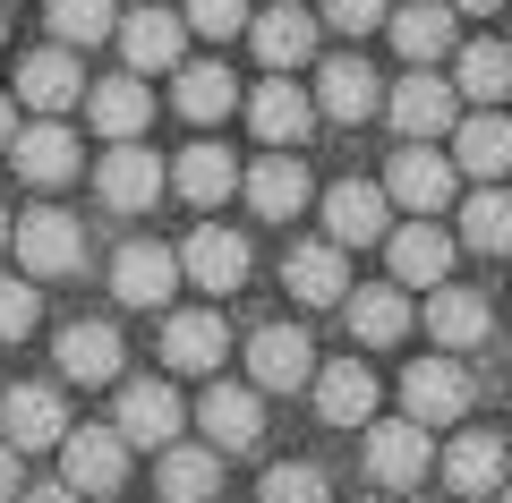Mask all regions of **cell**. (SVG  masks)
Returning a JSON list of instances; mask_svg holds the SVG:
<instances>
[{
	"label": "cell",
	"mask_w": 512,
	"mask_h": 503,
	"mask_svg": "<svg viewBox=\"0 0 512 503\" xmlns=\"http://www.w3.org/2000/svg\"><path fill=\"white\" fill-rule=\"evenodd\" d=\"M384 120L402 128L410 145H436L444 128H461V86L436 69H410L402 86H384Z\"/></svg>",
	"instance_id": "1"
},
{
	"label": "cell",
	"mask_w": 512,
	"mask_h": 503,
	"mask_svg": "<svg viewBox=\"0 0 512 503\" xmlns=\"http://www.w3.org/2000/svg\"><path fill=\"white\" fill-rule=\"evenodd\" d=\"M9 248H18L26 282H60V273L86 265V231H77V214H60V205H35V214H18Z\"/></svg>",
	"instance_id": "2"
},
{
	"label": "cell",
	"mask_w": 512,
	"mask_h": 503,
	"mask_svg": "<svg viewBox=\"0 0 512 503\" xmlns=\"http://www.w3.org/2000/svg\"><path fill=\"white\" fill-rule=\"evenodd\" d=\"M461 410H470V367H461L453 350L402 367V418H419V427H453Z\"/></svg>",
	"instance_id": "3"
},
{
	"label": "cell",
	"mask_w": 512,
	"mask_h": 503,
	"mask_svg": "<svg viewBox=\"0 0 512 503\" xmlns=\"http://www.w3.org/2000/svg\"><path fill=\"white\" fill-rule=\"evenodd\" d=\"M384 197L436 222L444 205L461 197V162H453V154H436V145H402V154H393V171H384Z\"/></svg>",
	"instance_id": "4"
},
{
	"label": "cell",
	"mask_w": 512,
	"mask_h": 503,
	"mask_svg": "<svg viewBox=\"0 0 512 503\" xmlns=\"http://www.w3.org/2000/svg\"><path fill=\"white\" fill-rule=\"evenodd\" d=\"M128 478V435L120 427H69L60 435V486L77 495H120Z\"/></svg>",
	"instance_id": "5"
},
{
	"label": "cell",
	"mask_w": 512,
	"mask_h": 503,
	"mask_svg": "<svg viewBox=\"0 0 512 503\" xmlns=\"http://www.w3.org/2000/svg\"><path fill=\"white\" fill-rule=\"evenodd\" d=\"M325 239L333 248H376V239H393V197H384V180L325 188Z\"/></svg>",
	"instance_id": "6"
},
{
	"label": "cell",
	"mask_w": 512,
	"mask_h": 503,
	"mask_svg": "<svg viewBox=\"0 0 512 503\" xmlns=\"http://www.w3.org/2000/svg\"><path fill=\"white\" fill-rule=\"evenodd\" d=\"M248 384H256V393H299V384H316L308 324H265V333L248 342Z\"/></svg>",
	"instance_id": "7"
},
{
	"label": "cell",
	"mask_w": 512,
	"mask_h": 503,
	"mask_svg": "<svg viewBox=\"0 0 512 503\" xmlns=\"http://www.w3.org/2000/svg\"><path fill=\"white\" fill-rule=\"evenodd\" d=\"M60 435H69V401H60L52 384H9V393H0V444L60 452Z\"/></svg>",
	"instance_id": "8"
},
{
	"label": "cell",
	"mask_w": 512,
	"mask_h": 503,
	"mask_svg": "<svg viewBox=\"0 0 512 503\" xmlns=\"http://www.w3.org/2000/svg\"><path fill=\"white\" fill-rule=\"evenodd\" d=\"M94 188H103V205H111V214H146V205L171 188V162H154L146 145L128 137V145H111V154L94 162Z\"/></svg>",
	"instance_id": "9"
},
{
	"label": "cell",
	"mask_w": 512,
	"mask_h": 503,
	"mask_svg": "<svg viewBox=\"0 0 512 503\" xmlns=\"http://www.w3.org/2000/svg\"><path fill=\"white\" fill-rule=\"evenodd\" d=\"M384 256H393V282H402V290H444V273H453L461 239H453V231H436L427 214H410L402 231L384 239Z\"/></svg>",
	"instance_id": "10"
},
{
	"label": "cell",
	"mask_w": 512,
	"mask_h": 503,
	"mask_svg": "<svg viewBox=\"0 0 512 503\" xmlns=\"http://www.w3.org/2000/svg\"><path fill=\"white\" fill-rule=\"evenodd\" d=\"M171 290H180V248H163V239H128V248L111 256V299H120V307H163Z\"/></svg>",
	"instance_id": "11"
},
{
	"label": "cell",
	"mask_w": 512,
	"mask_h": 503,
	"mask_svg": "<svg viewBox=\"0 0 512 503\" xmlns=\"http://www.w3.org/2000/svg\"><path fill=\"white\" fill-rule=\"evenodd\" d=\"M120 60L137 77H154V69H180L188 60V18H171V9H154V0H137L120 18Z\"/></svg>",
	"instance_id": "12"
},
{
	"label": "cell",
	"mask_w": 512,
	"mask_h": 503,
	"mask_svg": "<svg viewBox=\"0 0 512 503\" xmlns=\"http://www.w3.org/2000/svg\"><path fill=\"white\" fill-rule=\"evenodd\" d=\"M316 120H325V111H316V94H299L291 77H265V86L248 94V128L274 145V154H299V137H308Z\"/></svg>",
	"instance_id": "13"
},
{
	"label": "cell",
	"mask_w": 512,
	"mask_h": 503,
	"mask_svg": "<svg viewBox=\"0 0 512 503\" xmlns=\"http://www.w3.org/2000/svg\"><path fill=\"white\" fill-rule=\"evenodd\" d=\"M197 427H205V444H214V452L265 444V393H256V384H214V393L197 401Z\"/></svg>",
	"instance_id": "14"
},
{
	"label": "cell",
	"mask_w": 512,
	"mask_h": 503,
	"mask_svg": "<svg viewBox=\"0 0 512 503\" xmlns=\"http://www.w3.org/2000/svg\"><path fill=\"white\" fill-rule=\"evenodd\" d=\"M18 103L43 111V120H60L69 103H86V69H77L69 43H52V52H26V60H18Z\"/></svg>",
	"instance_id": "15"
},
{
	"label": "cell",
	"mask_w": 512,
	"mask_h": 503,
	"mask_svg": "<svg viewBox=\"0 0 512 503\" xmlns=\"http://www.w3.org/2000/svg\"><path fill=\"white\" fill-rule=\"evenodd\" d=\"M453 26H461L453 0H410V9H393V18H384V35H393V52H402L410 69H436L444 52H461Z\"/></svg>",
	"instance_id": "16"
},
{
	"label": "cell",
	"mask_w": 512,
	"mask_h": 503,
	"mask_svg": "<svg viewBox=\"0 0 512 503\" xmlns=\"http://www.w3.org/2000/svg\"><path fill=\"white\" fill-rule=\"evenodd\" d=\"M248 239H239V231H222V222H197V231H188V248H180V273H188V282H197V290H214V299H222V290H239V282H248Z\"/></svg>",
	"instance_id": "17"
},
{
	"label": "cell",
	"mask_w": 512,
	"mask_h": 503,
	"mask_svg": "<svg viewBox=\"0 0 512 503\" xmlns=\"http://www.w3.org/2000/svg\"><path fill=\"white\" fill-rule=\"evenodd\" d=\"M180 427H188V410H180V393H171V384H154V376L120 384V435H128V444L163 452V444H180Z\"/></svg>",
	"instance_id": "18"
},
{
	"label": "cell",
	"mask_w": 512,
	"mask_h": 503,
	"mask_svg": "<svg viewBox=\"0 0 512 503\" xmlns=\"http://www.w3.org/2000/svg\"><path fill=\"white\" fill-rule=\"evenodd\" d=\"M316 111H325V120H376L384 111V86H376V69H367L359 52H333L325 69H316Z\"/></svg>",
	"instance_id": "19"
},
{
	"label": "cell",
	"mask_w": 512,
	"mask_h": 503,
	"mask_svg": "<svg viewBox=\"0 0 512 503\" xmlns=\"http://www.w3.org/2000/svg\"><path fill=\"white\" fill-rule=\"evenodd\" d=\"M427 427L419 418H384V427H367V478L376 486H419L427 478Z\"/></svg>",
	"instance_id": "20"
},
{
	"label": "cell",
	"mask_w": 512,
	"mask_h": 503,
	"mask_svg": "<svg viewBox=\"0 0 512 503\" xmlns=\"http://www.w3.org/2000/svg\"><path fill=\"white\" fill-rule=\"evenodd\" d=\"M248 43H256V60L274 77H291L299 60H316V18L299 9V0H274L265 18H248Z\"/></svg>",
	"instance_id": "21"
},
{
	"label": "cell",
	"mask_w": 512,
	"mask_h": 503,
	"mask_svg": "<svg viewBox=\"0 0 512 503\" xmlns=\"http://www.w3.org/2000/svg\"><path fill=\"white\" fill-rule=\"evenodd\" d=\"M222 350H231V333H222L214 307H180V316L163 324V367H180V376H214Z\"/></svg>",
	"instance_id": "22"
},
{
	"label": "cell",
	"mask_w": 512,
	"mask_h": 503,
	"mask_svg": "<svg viewBox=\"0 0 512 503\" xmlns=\"http://www.w3.org/2000/svg\"><path fill=\"white\" fill-rule=\"evenodd\" d=\"M376 393L384 384L367 376V359L316 367V418H325V427H367V418H376Z\"/></svg>",
	"instance_id": "23"
},
{
	"label": "cell",
	"mask_w": 512,
	"mask_h": 503,
	"mask_svg": "<svg viewBox=\"0 0 512 503\" xmlns=\"http://www.w3.org/2000/svg\"><path fill=\"white\" fill-rule=\"evenodd\" d=\"M171 103H180V120L214 128V120L239 111V77L222 69V60H180V69H171Z\"/></svg>",
	"instance_id": "24"
},
{
	"label": "cell",
	"mask_w": 512,
	"mask_h": 503,
	"mask_svg": "<svg viewBox=\"0 0 512 503\" xmlns=\"http://www.w3.org/2000/svg\"><path fill=\"white\" fill-rule=\"evenodd\" d=\"M9 162H18V180H35V188H60V180H77V137L60 120H35V128H18L9 137Z\"/></svg>",
	"instance_id": "25"
},
{
	"label": "cell",
	"mask_w": 512,
	"mask_h": 503,
	"mask_svg": "<svg viewBox=\"0 0 512 503\" xmlns=\"http://www.w3.org/2000/svg\"><path fill=\"white\" fill-rule=\"evenodd\" d=\"M282 282H291L299 307H342V299H350V256L333 248V239H308V248H291Z\"/></svg>",
	"instance_id": "26"
},
{
	"label": "cell",
	"mask_w": 512,
	"mask_h": 503,
	"mask_svg": "<svg viewBox=\"0 0 512 503\" xmlns=\"http://www.w3.org/2000/svg\"><path fill=\"white\" fill-rule=\"evenodd\" d=\"M86 120L103 128L111 145L146 137V120H154V94H146V77L128 69V77H103V86H86Z\"/></svg>",
	"instance_id": "27"
},
{
	"label": "cell",
	"mask_w": 512,
	"mask_h": 503,
	"mask_svg": "<svg viewBox=\"0 0 512 503\" xmlns=\"http://www.w3.org/2000/svg\"><path fill=\"white\" fill-rule=\"evenodd\" d=\"M453 162L470 171V180H504L512 171V120L504 111H461V128H453Z\"/></svg>",
	"instance_id": "28"
},
{
	"label": "cell",
	"mask_w": 512,
	"mask_h": 503,
	"mask_svg": "<svg viewBox=\"0 0 512 503\" xmlns=\"http://www.w3.org/2000/svg\"><path fill=\"white\" fill-rule=\"evenodd\" d=\"M239 188H248V205H256L265 222H291L299 205L316 197V180H308V162H299V154H265V162H256V171H248Z\"/></svg>",
	"instance_id": "29"
},
{
	"label": "cell",
	"mask_w": 512,
	"mask_h": 503,
	"mask_svg": "<svg viewBox=\"0 0 512 503\" xmlns=\"http://www.w3.org/2000/svg\"><path fill=\"white\" fill-rule=\"evenodd\" d=\"M60 376H69V384H111V376H120V324L77 316L69 333H60Z\"/></svg>",
	"instance_id": "30"
},
{
	"label": "cell",
	"mask_w": 512,
	"mask_h": 503,
	"mask_svg": "<svg viewBox=\"0 0 512 503\" xmlns=\"http://www.w3.org/2000/svg\"><path fill=\"white\" fill-rule=\"evenodd\" d=\"M436 469L453 478V495H495V486H504V435L461 427V435H453V452H444Z\"/></svg>",
	"instance_id": "31"
},
{
	"label": "cell",
	"mask_w": 512,
	"mask_h": 503,
	"mask_svg": "<svg viewBox=\"0 0 512 503\" xmlns=\"http://www.w3.org/2000/svg\"><path fill=\"white\" fill-rule=\"evenodd\" d=\"M453 86H461V103H478V111H504V94H512V43H461V60H453Z\"/></svg>",
	"instance_id": "32"
},
{
	"label": "cell",
	"mask_w": 512,
	"mask_h": 503,
	"mask_svg": "<svg viewBox=\"0 0 512 503\" xmlns=\"http://www.w3.org/2000/svg\"><path fill=\"white\" fill-rule=\"evenodd\" d=\"M350 342L359 350H393L410 333V299H402V282H384V290H350Z\"/></svg>",
	"instance_id": "33"
},
{
	"label": "cell",
	"mask_w": 512,
	"mask_h": 503,
	"mask_svg": "<svg viewBox=\"0 0 512 503\" xmlns=\"http://www.w3.org/2000/svg\"><path fill=\"white\" fill-rule=\"evenodd\" d=\"M427 333H436V350H478L495 333V307L478 290H436L427 299Z\"/></svg>",
	"instance_id": "34"
},
{
	"label": "cell",
	"mask_w": 512,
	"mask_h": 503,
	"mask_svg": "<svg viewBox=\"0 0 512 503\" xmlns=\"http://www.w3.org/2000/svg\"><path fill=\"white\" fill-rule=\"evenodd\" d=\"M239 180H248V171H239L222 145H188V154L171 162V197H188V205H222Z\"/></svg>",
	"instance_id": "35"
},
{
	"label": "cell",
	"mask_w": 512,
	"mask_h": 503,
	"mask_svg": "<svg viewBox=\"0 0 512 503\" xmlns=\"http://www.w3.org/2000/svg\"><path fill=\"white\" fill-rule=\"evenodd\" d=\"M163 503H214V486H222V452L214 444H163Z\"/></svg>",
	"instance_id": "36"
},
{
	"label": "cell",
	"mask_w": 512,
	"mask_h": 503,
	"mask_svg": "<svg viewBox=\"0 0 512 503\" xmlns=\"http://www.w3.org/2000/svg\"><path fill=\"white\" fill-rule=\"evenodd\" d=\"M453 239H461V248H478V256H504L512 248V188H470Z\"/></svg>",
	"instance_id": "37"
},
{
	"label": "cell",
	"mask_w": 512,
	"mask_h": 503,
	"mask_svg": "<svg viewBox=\"0 0 512 503\" xmlns=\"http://www.w3.org/2000/svg\"><path fill=\"white\" fill-rule=\"evenodd\" d=\"M120 35V9L111 0H52V43H111Z\"/></svg>",
	"instance_id": "38"
},
{
	"label": "cell",
	"mask_w": 512,
	"mask_h": 503,
	"mask_svg": "<svg viewBox=\"0 0 512 503\" xmlns=\"http://www.w3.org/2000/svg\"><path fill=\"white\" fill-rule=\"evenodd\" d=\"M256 503H333V486H325V469H316V461H274Z\"/></svg>",
	"instance_id": "39"
},
{
	"label": "cell",
	"mask_w": 512,
	"mask_h": 503,
	"mask_svg": "<svg viewBox=\"0 0 512 503\" xmlns=\"http://www.w3.org/2000/svg\"><path fill=\"white\" fill-rule=\"evenodd\" d=\"M188 35H214V43L248 35V0H188Z\"/></svg>",
	"instance_id": "40"
},
{
	"label": "cell",
	"mask_w": 512,
	"mask_h": 503,
	"mask_svg": "<svg viewBox=\"0 0 512 503\" xmlns=\"http://www.w3.org/2000/svg\"><path fill=\"white\" fill-rule=\"evenodd\" d=\"M43 324V299H35V282H0V342H26Z\"/></svg>",
	"instance_id": "41"
},
{
	"label": "cell",
	"mask_w": 512,
	"mask_h": 503,
	"mask_svg": "<svg viewBox=\"0 0 512 503\" xmlns=\"http://www.w3.org/2000/svg\"><path fill=\"white\" fill-rule=\"evenodd\" d=\"M384 18H393V0H325V26H342V35H376Z\"/></svg>",
	"instance_id": "42"
},
{
	"label": "cell",
	"mask_w": 512,
	"mask_h": 503,
	"mask_svg": "<svg viewBox=\"0 0 512 503\" xmlns=\"http://www.w3.org/2000/svg\"><path fill=\"white\" fill-rule=\"evenodd\" d=\"M18 495V444H0V503Z\"/></svg>",
	"instance_id": "43"
},
{
	"label": "cell",
	"mask_w": 512,
	"mask_h": 503,
	"mask_svg": "<svg viewBox=\"0 0 512 503\" xmlns=\"http://www.w3.org/2000/svg\"><path fill=\"white\" fill-rule=\"evenodd\" d=\"M18 503H86L77 486H35V495H18Z\"/></svg>",
	"instance_id": "44"
},
{
	"label": "cell",
	"mask_w": 512,
	"mask_h": 503,
	"mask_svg": "<svg viewBox=\"0 0 512 503\" xmlns=\"http://www.w3.org/2000/svg\"><path fill=\"white\" fill-rule=\"evenodd\" d=\"M9 137H18V103L0 94V154H9Z\"/></svg>",
	"instance_id": "45"
},
{
	"label": "cell",
	"mask_w": 512,
	"mask_h": 503,
	"mask_svg": "<svg viewBox=\"0 0 512 503\" xmlns=\"http://www.w3.org/2000/svg\"><path fill=\"white\" fill-rule=\"evenodd\" d=\"M453 9L461 18H487V9H504V0H453Z\"/></svg>",
	"instance_id": "46"
},
{
	"label": "cell",
	"mask_w": 512,
	"mask_h": 503,
	"mask_svg": "<svg viewBox=\"0 0 512 503\" xmlns=\"http://www.w3.org/2000/svg\"><path fill=\"white\" fill-rule=\"evenodd\" d=\"M9 231H18V222H9V205H0V256H9Z\"/></svg>",
	"instance_id": "47"
},
{
	"label": "cell",
	"mask_w": 512,
	"mask_h": 503,
	"mask_svg": "<svg viewBox=\"0 0 512 503\" xmlns=\"http://www.w3.org/2000/svg\"><path fill=\"white\" fill-rule=\"evenodd\" d=\"M504 503H512V478H504Z\"/></svg>",
	"instance_id": "48"
}]
</instances>
